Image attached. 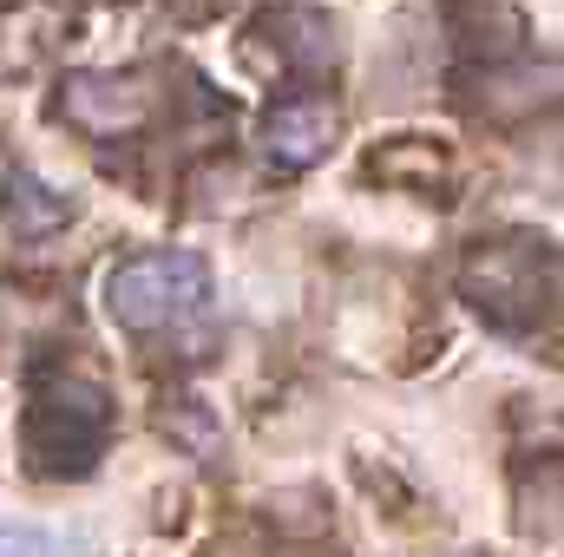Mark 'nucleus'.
<instances>
[{
	"label": "nucleus",
	"mask_w": 564,
	"mask_h": 557,
	"mask_svg": "<svg viewBox=\"0 0 564 557\" xmlns=\"http://www.w3.org/2000/svg\"><path fill=\"white\" fill-rule=\"evenodd\" d=\"M158 92L144 73H66L59 79V119L93 139H132L151 125Z\"/></svg>",
	"instance_id": "obj_4"
},
{
	"label": "nucleus",
	"mask_w": 564,
	"mask_h": 557,
	"mask_svg": "<svg viewBox=\"0 0 564 557\" xmlns=\"http://www.w3.org/2000/svg\"><path fill=\"white\" fill-rule=\"evenodd\" d=\"M112 439V394L73 368H46L26 394V459L33 472H86Z\"/></svg>",
	"instance_id": "obj_2"
},
{
	"label": "nucleus",
	"mask_w": 564,
	"mask_h": 557,
	"mask_svg": "<svg viewBox=\"0 0 564 557\" xmlns=\"http://www.w3.org/2000/svg\"><path fill=\"white\" fill-rule=\"evenodd\" d=\"M473 86H479L473 112H486V119H525V112H539L552 99L558 73L552 66H486Z\"/></svg>",
	"instance_id": "obj_7"
},
{
	"label": "nucleus",
	"mask_w": 564,
	"mask_h": 557,
	"mask_svg": "<svg viewBox=\"0 0 564 557\" xmlns=\"http://www.w3.org/2000/svg\"><path fill=\"white\" fill-rule=\"evenodd\" d=\"M0 557H66V545L33 525H0Z\"/></svg>",
	"instance_id": "obj_9"
},
{
	"label": "nucleus",
	"mask_w": 564,
	"mask_h": 557,
	"mask_svg": "<svg viewBox=\"0 0 564 557\" xmlns=\"http://www.w3.org/2000/svg\"><path fill=\"white\" fill-rule=\"evenodd\" d=\"M0 217H7V230H13L20 243H40V237H53V230L73 223V197L53 190V184H40L33 171H13V177H7V204H0Z\"/></svg>",
	"instance_id": "obj_8"
},
{
	"label": "nucleus",
	"mask_w": 564,
	"mask_h": 557,
	"mask_svg": "<svg viewBox=\"0 0 564 557\" xmlns=\"http://www.w3.org/2000/svg\"><path fill=\"white\" fill-rule=\"evenodd\" d=\"M204 295H210V270H204V256H191V250L132 256V263H119L112 282H106V308H112V321L132 328V335H158V328L197 315Z\"/></svg>",
	"instance_id": "obj_3"
},
{
	"label": "nucleus",
	"mask_w": 564,
	"mask_h": 557,
	"mask_svg": "<svg viewBox=\"0 0 564 557\" xmlns=\"http://www.w3.org/2000/svg\"><path fill=\"white\" fill-rule=\"evenodd\" d=\"M341 132V119H335V106L328 99H282L263 112V151H270V164L276 171H308L328 144Z\"/></svg>",
	"instance_id": "obj_5"
},
{
	"label": "nucleus",
	"mask_w": 564,
	"mask_h": 557,
	"mask_svg": "<svg viewBox=\"0 0 564 557\" xmlns=\"http://www.w3.org/2000/svg\"><path fill=\"white\" fill-rule=\"evenodd\" d=\"M552 288H558V256L532 230H506L492 243H473L459 263V295L506 335L539 328V315L552 308Z\"/></svg>",
	"instance_id": "obj_1"
},
{
	"label": "nucleus",
	"mask_w": 564,
	"mask_h": 557,
	"mask_svg": "<svg viewBox=\"0 0 564 557\" xmlns=\"http://www.w3.org/2000/svg\"><path fill=\"white\" fill-rule=\"evenodd\" d=\"M250 40H276V73H289V79H322V73L341 59L335 26H328L322 13H276V20H263Z\"/></svg>",
	"instance_id": "obj_6"
}]
</instances>
